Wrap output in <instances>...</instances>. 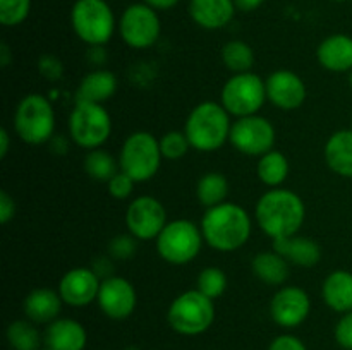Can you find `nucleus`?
<instances>
[{"mask_svg":"<svg viewBox=\"0 0 352 350\" xmlns=\"http://www.w3.org/2000/svg\"><path fill=\"white\" fill-rule=\"evenodd\" d=\"M62 297L58 290L40 287L31 290L23 302L24 314L34 325H50L58 319L62 309Z\"/></svg>","mask_w":352,"mask_h":350,"instance_id":"nucleus-18","label":"nucleus"},{"mask_svg":"<svg viewBox=\"0 0 352 350\" xmlns=\"http://www.w3.org/2000/svg\"><path fill=\"white\" fill-rule=\"evenodd\" d=\"M126 350H138L136 347H129V349H126Z\"/></svg>","mask_w":352,"mask_h":350,"instance_id":"nucleus-48","label":"nucleus"},{"mask_svg":"<svg viewBox=\"0 0 352 350\" xmlns=\"http://www.w3.org/2000/svg\"><path fill=\"white\" fill-rule=\"evenodd\" d=\"M311 311V299L301 287L285 285L280 287L270 302V316L282 328H298L308 319Z\"/></svg>","mask_w":352,"mask_h":350,"instance_id":"nucleus-14","label":"nucleus"},{"mask_svg":"<svg viewBox=\"0 0 352 350\" xmlns=\"http://www.w3.org/2000/svg\"><path fill=\"white\" fill-rule=\"evenodd\" d=\"M7 342L12 350H40L41 335L33 321L17 319L7 326Z\"/></svg>","mask_w":352,"mask_h":350,"instance_id":"nucleus-29","label":"nucleus"},{"mask_svg":"<svg viewBox=\"0 0 352 350\" xmlns=\"http://www.w3.org/2000/svg\"><path fill=\"white\" fill-rule=\"evenodd\" d=\"M274 250L284 256L289 263L302 268H311L322 259V247L311 237L291 235L274 240Z\"/></svg>","mask_w":352,"mask_h":350,"instance_id":"nucleus-19","label":"nucleus"},{"mask_svg":"<svg viewBox=\"0 0 352 350\" xmlns=\"http://www.w3.org/2000/svg\"><path fill=\"white\" fill-rule=\"evenodd\" d=\"M268 350H308L302 340L294 335H280L270 343Z\"/></svg>","mask_w":352,"mask_h":350,"instance_id":"nucleus-39","label":"nucleus"},{"mask_svg":"<svg viewBox=\"0 0 352 350\" xmlns=\"http://www.w3.org/2000/svg\"><path fill=\"white\" fill-rule=\"evenodd\" d=\"M117 75L107 69H95L79 82L76 89V102L100 103L112 98L117 93Z\"/></svg>","mask_w":352,"mask_h":350,"instance_id":"nucleus-23","label":"nucleus"},{"mask_svg":"<svg viewBox=\"0 0 352 350\" xmlns=\"http://www.w3.org/2000/svg\"><path fill=\"white\" fill-rule=\"evenodd\" d=\"M229 194V180L220 172H208L196 184V198L206 209L226 202Z\"/></svg>","mask_w":352,"mask_h":350,"instance_id":"nucleus-28","label":"nucleus"},{"mask_svg":"<svg viewBox=\"0 0 352 350\" xmlns=\"http://www.w3.org/2000/svg\"><path fill=\"white\" fill-rule=\"evenodd\" d=\"M179 0H144V3L150 7H153L155 10H167L177 3Z\"/></svg>","mask_w":352,"mask_h":350,"instance_id":"nucleus-44","label":"nucleus"},{"mask_svg":"<svg viewBox=\"0 0 352 350\" xmlns=\"http://www.w3.org/2000/svg\"><path fill=\"white\" fill-rule=\"evenodd\" d=\"M265 0H234L236 3V9L244 10V12H251V10L258 9V7L263 3Z\"/></svg>","mask_w":352,"mask_h":350,"instance_id":"nucleus-42","label":"nucleus"},{"mask_svg":"<svg viewBox=\"0 0 352 350\" xmlns=\"http://www.w3.org/2000/svg\"><path fill=\"white\" fill-rule=\"evenodd\" d=\"M109 194L116 199H127L134 191V185H136V180H134L131 175H127L126 172L119 170L109 182Z\"/></svg>","mask_w":352,"mask_h":350,"instance_id":"nucleus-36","label":"nucleus"},{"mask_svg":"<svg viewBox=\"0 0 352 350\" xmlns=\"http://www.w3.org/2000/svg\"><path fill=\"white\" fill-rule=\"evenodd\" d=\"M230 113L217 102H201L191 110L186 119L184 132L191 148L201 153H212L220 150L229 141Z\"/></svg>","mask_w":352,"mask_h":350,"instance_id":"nucleus-3","label":"nucleus"},{"mask_svg":"<svg viewBox=\"0 0 352 350\" xmlns=\"http://www.w3.org/2000/svg\"><path fill=\"white\" fill-rule=\"evenodd\" d=\"M162 24L153 7L146 3H133L124 10L119 21V33L124 43L131 48H150L160 36Z\"/></svg>","mask_w":352,"mask_h":350,"instance_id":"nucleus-12","label":"nucleus"},{"mask_svg":"<svg viewBox=\"0 0 352 350\" xmlns=\"http://www.w3.org/2000/svg\"><path fill=\"white\" fill-rule=\"evenodd\" d=\"M38 72L47 81H58L64 75V65L54 55H41L38 58Z\"/></svg>","mask_w":352,"mask_h":350,"instance_id":"nucleus-37","label":"nucleus"},{"mask_svg":"<svg viewBox=\"0 0 352 350\" xmlns=\"http://www.w3.org/2000/svg\"><path fill=\"white\" fill-rule=\"evenodd\" d=\"M91 270L95 271V273L98 275V277L102 278V280H105V278L112 277V275H109V271H110V273H112V270H113L112 257H110V256L96 257V261H95V263H93Z\"/></svg>","mask_w":352,"mask_h":350,"instance_id":"nucleus-41","label":"nucleus"},{"mask_svg":"<svg viewBox=\"0 0 352 350\" xmlns=\"http://www.w3.org/2000/svg\"><path fill=\"white\" fill-rule=\"evenodd\" d=\"M71 23L79 40L89 47H103L116 31V17L105 0H76Z\"/></svg>","mask_w":352,"mask_h":350,"instance_id":"nucleus-8","label":"nucleus"},{"mask_svg":"<svg viewBox=\"0 0 352 350\" xmlns=\"http://www.w3.org/2000/svg\"><path fill=\"white\" fill-rule=\"evenodd\" d=\"M265 86H267V98L277 108L285 110V112L298 110L299 106H302V103L306 102V96H308L306 82L302 81L301 75L287 71V69L272 72L265 79Z\"/></svg>","mask_w":352,"mask_h":350,"instance_id":"nucleus-16","label":"nucleus"},{"mask_svg":"<svg viewBox=\"0 0 352 350\" xmlns=\"http://www.w3.org/2000/svg\"><path fill=\"white\" fill-rule=\"evenodd\" d=\"M96 302L107 318L120 321V319L129 318L136 309V288L126 278L112 275V277L102 280Z\"/></svg>","mask_w":352,"mask_h":350,"instance_id":"nucleus-15","label":"nucleus"},{"mask_svg":"<svg viewBox=\"0 0 352 350\" xmlns=\"http://www.w3.org/2000/svg\"><path fill=\"white\" fill-rule=\"evenodd\" d=\"M205 242L220 253H232L248 244L253 230L251 216L236 202H222L205 211L201 218Z\"/></svg>","mask_w":352,"mask_h":350,"instance_id":"nucleus-2","label":"nucleus"},{"mask_svg":"<svg viewBox=\"0 0 352 350\" xmlns=\"http://www.w3.org/2000/svg\"><path fill=\"white\" fill-rule=\"evenodd\" d=\"M102 278L91 268H72L65 271L58 281V294L65 304L72 307H85L98 299Z\"/></svg>","mask_w":352,"mask_h":350,"instance_id":"nucleus-17","label":"nucleus"},{"mask_svg":"<svg viewBox=\"0 0 352 350\" xmlns=\"http://www.w3.org/2000/svg\"><path fill=\"white\" fill-rule=\"evenodd\" d=\"M336 340L342 349L352 350V311L342 314L336 326Z\"/></svg>","mask_w":352,"mask_h":350,"instance_id":"nucleus-38","label":"nucleus"},{"mask_svg":"<svg viewBox=\"0 0 352 350\" xmlns=\"http://www.w3.org/2000/svg\"><path fill=\"white\" fill-rule=\"evenodd\" d=\"M167 223V209L153 196H140L127 206V230L138 240L157 239Z\"/></svg>","mask_w":352,"mask_h":350,"instance_id":"nucleus-13","label":"nucleus"},{"mask_svg":"<svg viewBox=\"0 0 352 350\" xmlns=\"http://www.w3.org/2000/svg\"><path fill=\"white\" fill-rule=\"evenodd\" d=\"M14 130L21 141L33 146L48 143L55 132V112L52 103L38 93L24 96L16 106Z\"/></svg>","mask_w":352,"mask_h":350,"instance_id":"nucleus-4","label":"nucleus"},{"mask_svg":"<svg viewBox=\"0 0 352 350\" xmlns=\"http://www.w3.org/2000/svg\"><path fill=\"white\" fill-rule=\"evenodd\" d=\"M158 141H160L162 156L170 161L181 160L191 148V143H189L184 130H168Z\"/></svg>","mask_w":352,"mask_h":350,"instance_id":"nucleus-33","label":"nucleus"},{"mask_svg":"<svg viewBox=\"0 0 352 350\" xmlns=\"http://www.w3.org/2000/svg\"><path fill=\"white\" fill-rule=\"evenodd\" d=\"M333 2H346V0H333Z\"/></svg>","mask_w":352,"mask_h":350,"instance_id":"nucleus-49","label":"nucleus"},{"mask_svg":"<svg viewBox=\"0 0 352 350\" xmlns=\"http://www.w3.org/2000/svg\"><path fill=\"white\" fill-rule=\"evenodd\" d=\"M254 218L272 240L296 235L306 218L305 201L289 189H270L258 199Z\"/></svg>","mask_w":352,"mask_h":350,"instance_id":"nucleus-1","label":"nucleus"},{"mask_svg":"<svg viewBox=\"0 0 352 350\" xmlns=\"http://www.w3.org/2000/svg\"><path fill=\"white\" fill-rule=\"evenodd\" d=\"M86 342L85 326L76 319H55L45 331V345L52 350H85Z\"/></svg>","mask_w":352,"mask_h":350,"instance_id":"nucleus-20","label":"nucleus"},{"mask_svg":"<svg viewBox=\"0 0 352 350\" xmlns=\"http://www.w3.org/2000/svg\"><path fill=\"white\" fill-rule=\"evenodd\" d=\"M155 240L158 256L167 263L181 266L198 257L205 237L201 226L192 223L191 220L179 218L168 222Z\"/></svg>","mask_w":352,"mask_h":350,"instance_id":"nucleus-6","label":"nucleus"},{"mask_svg":"<svg viewBox=\"0 0 352 350\" xmlns=\"http://www.w3.org/2000/svg\"><path fill=\"white\" fill-rule=\"evenodd\" d=\"M275 137L274 124L256 113L234 120L229 141L239 153L261 156L274 150Z\"/></svg>","mask_w":352,"mask_h":350,"instance_id":"nucleus-11","label":"nucleus"},{"mask_svg":"<svg viewBox=\"0 0 352 350\" xmlns=\"http://www.w3.org/2000/svg\"><path fill=\"white\" fill-rule=\"evenodd\" d=\"M349 86L352 88V69L349 71Z\"/></svg>","mask_w":352,"mask_h":350,"instance_id":"nucleus-46","label":"nucleus"},{"mask_svg":"<svg viewBox=\"0 0 352 350\" xmlns=\"http://www.w3.org/2000/svg\"><path fill=\"white\" fill-rule=\"evenodd\" d=\"M267 86L254 72L232 74L220 93V103L236 119L256 115L267 102Z\"/></svg>","mask_w":352,"mask_h":350,"instance_id":"nucleus-10","label":"nucleus"},{"mask_svg":"<svg viewBox=\"0 0 352 350\" xmlns=\"http://www.w3.org/2000/svg\"><path fill=\"white\" fill-rule=\"evenodd\" d=\"M9 148H10V136H9V130L6 127L0 129V158H6L7 153H9Z\"/></svg>","mask_w":352,"mask_h":350,"instance_id":"nucleus-43","label":"nucleus"},{"mask_svg":"<svg viewBox=\"0 0 352 350\" xmlns=\"http://www.w3.org/2000/svg\"><path fill=\"white\" fill-rule=\"evenodd\" d=\"M222 62L232 74L251 72L254 65V51L246 41L232 40L223 45Z\"/></svg>","mask_w":352,"mask_h":350,"instance_id":"nucleus-30","label":"nucleus"},{"mask_svg":"<svg viewBox=\"0 0 352 350\" xmlns=\"http://www.w3.org/2000/svg\"><path fill=\"white\" fill-rule=\"evenodd\" d=\"M10 58H12V55H10V48L7 47V43H2L0 45V65L6 69L7 65L10 64Z\"/></svg>","mask_w":352,"mask_h":350,"instance_id":"nucleus-45","label":"nucleus"},{"mask_svg":"<svg viewBox=\"0 0 352 350\" xmlns=\"http://www.w3.org/2000/svg\"><path fill=\"white\" fill-rule=\"evenodd\" d=\"M289 165L287 156L277 150H272L268 153L261 154L256 165V175L267 187H280L289 177Z\"/></svg>","mask_w":352,"mask_h":350,"instance_id":"nucleus-27","label":"nucleus"},{"mask_svg":"<svg viewBox=\"0 0 352 350\" xmlns=\"http://www.w3.org/2000/svg\"><path fill=\"white\" fill-rule=\"evenodd\" d=\"M234 0H191L189 16L203 30H220L232 21Z\"/></svg>","mask_w":352,"mask_h":350,"instance_id":"nucleus-22","label":"nucleus"},{"mask_svg":"<svg viewBox=\"0 0 352 350\" xmlns=\"http://www.w3.org/2000/svg\"><path fill=\"white\" fill-rule=\"evenodd\" d=\"M215 319V305L210 297L195 288L186 290L168 305L167 321L175 333L196 336L205 333Z\"/></svg>","mask_w":352,"mask_h":350,"instance_id":"nucleus-5","label":"nucleus"},{"mask_svg":"<svg viewBox=\"0 0 352 350\" xmlns=\"http://www.w3.org/2000/svg\"><path fill=\"white\" fill-rule=\"evenodd\" d=\"M40 350H52V349H48V347L47 345H45V347H41V349Z\"/></svg>","mask_w":352,"mask_h":350,"instance_id":"nucleus-47","label":"nucleus"},{"mask_svg":"<svg viewBox=\"0 0 352 350\" xmlns=\"http://www.w3.org/2000/svg\"><path fill=\"white\" fill-rule=\"evenodd\" d=\"M14 215H16V201L6 189H2L0 191V223L7 225L14 218Z\"/></svg>","mask_w":352,"mask_h":350,"instance_id":"nucleus-40","label":"nucleus"},{"mask_svg":"<svg viewBox=\"0 0 352 350\" xmlns=\"http://www.w3.org/2000/svg\"><path fill=\"white\" fill-rule=\"evenodd\" d=\"M160 141L146 130H136L124 141L119 153V167L136 182H146L157 175L162 163Z\"/></svg>","mask_w":352,"mask_h":350,"instance_id":"nucleus-7","label":"nucleus"},{"mask_svg":"<svg viewBox=\"0 0 352 350\" xmlns=\"http://www.w3.org/2000/svg\"><path fill=\"white\" fill-rule=\"evenodd\" d=\"M31 0H0V23L17 26L30 16Z\"/></svg>","mask_w":352,"mask_h":350,"instance_id":"nucleus-34","label":"nucleus"},{"mask_svg":"<svg viewBox=\"0 0 352 350\" xmlns=\"http://www.w3.org/2000/svg\"><path fill=\"white\" fill-rule=\"evenodd\" d=\"M322 297L332 311L346 314L352 311V273L347 270H336L325 278Z\"/></svg>","mask_w":352,"mask_h":350,"instance_id":"nucleus-25","label":"nucleus"},{"mask_svg":"<svg viewBox=\"0 0 352 350\" xmlns=\"http://www.w3.org/2000/svg\"><path fill=\"white\" fill-rule=\"evenodd\" d=\"M69 134L78 146L96 150L112 134V117L100 103L76 102L69 115Z\"/></svg>","mask_w":352,"mask_h":350,"instance_id":"nucleus-9","label":"nucleus"},{"mask_svg":"<svg viewBox=\"0 0 352 350\" xmlns=\"http://www.w3.org/2000/svg\"><path fill=\"white\" fill-rule=\"evenodd\" d=\"M198 290L210 297L212 301L222 297L223 292L227 290V275L223 273L222 268L219 266H208L203 268L198 275Z\"/></svg>","mask_w":352,"mask_h":350,"instance_id":"nucleus-32","label":"nucleus"},{"mask_svg":"<svg viewBox=\"0 0 352 350\" xmlns=\"http://www.w3.org/2000/svg\"><path fill=\"white\" fill-rule=\"evenodd\" d=\"M323 156L333 174L352 178V129L333 132L327 141Z\"/></svg>","mask_w":352,"mask_h":350,"instance_id":"nucleus-24","label":"nucleus"},{"mask_svg":"<svg viewBox=\"0 0 352 350\" xmlns=\"http://www.w3.org/2000/svg\"><path fill=\"white\" fill-rule=\"evenodd\" d=\"M320 65L330 72H349L352 69V38L349 34H330L316 50Z\"/></svg>","mask_w":352,"mask_h":350,"instance_id":"nucleus-21","label":"nucleus"},{"mask_svg":"<svg viewBox=\"0 0 352 350\" xmlns=\"http://www.w3.org/2000/svg\"><path fill=\"white\" fill-rule=\"evenodd\" d=\"M138 250V239L133 233H120L109 242V256L112 259H131Z\"/></svg>","mask_w":352,"mask_h":350,"instance_id":"nucleus-35","label":"nucleus"},{"mask_svg":"<svg viewBox=\"0 0 352 350\" xmlns=\"http://www.w3.org/2000/svg\"><path fill=\"white\" fill-rule=\"evenodd\" d=\"M119 170V160H116L109 151L102 150V148L89 150L86 154L85 172L93 180L109 182Z\"/></svg>","mask_w":352,"mask_h":350,"instance_id":"nucleus-31","label":"nucleus"},{"mask_svg":"<svg viewBox=\"0 0 352 350\" xmlns=\"http://www.w3.org/2000/svg\"><path fill=\"white\" fill-rule=\"evenodd\" d=\"M253 273L258 280L263 283L272 285V287H282L287 281L289 275V261L278 253L272 250H265V253H258L253 257Z\"/></svg>","mask_w":352,"mask_h":350,"instance_id":"nucleus-26","label":"nucleus"}]
</instances>
